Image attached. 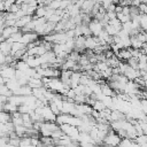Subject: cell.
I'll return each instance as SVG.
<instances>
[{
    "instance_id": "cell-1",
    "label": "cell",
    "mask_w": 147,
    "mask_h": 147,
    "mask_svg": "<svg viewBox=\"0 0 147 147\" xmlns=\"http://www.w3.org/2000/svg\"><path fill=\"white\" fill-rule=\"evenodd\" d=\"M60 127L62 129V131L69 136L71 139H75V140H78L79 138V134H80V131L78 129V126H75V125H71V124H67V123H63L60 125Z\"/></svg>"
},
{
    "instance_id": "cell-2",
    "label": "cell",
    "mask_w": 147,
    "mask_h": 147,
    "mask_svg": "<svg viewBox=\"0 0 147 147\" xmlns=\"http://www.w3.org/2000/svg\"><path fill=\"white\" fill-rule=\"evenodd\" d=\"M90 29H91V32L93 36H99L101 33V31L105 29V26L102 25V23L95 18H93L91 22H90Z\"/></svg>"
},
{
    "instance_id": "cell-3",
    "label": "cell",
    "mask_w": 147,
    "mask_h": 147,
    "mask_svg": "<svg viewBox=\"0 0 147 147\" xmlns=\"http://www.w3.org/2000/svg\"><path fill=\"white\" fill-rule=\"evenodd\" d=\"M38 33L36 31H31V32H24L23 36H22V39H21V42L28 45L30 42H34L38 40Z\"/></svg>"
},
{
    "instance_id": "cell-4",
    "label": "cell",
    "mask_w": 147,
    "mask_h": 147,
    "mask_svg": "<svg viewBox=\"0 0 147 147\" xmlns=\"http://www.w3.org/2000/svg\"><path fill=\"white\" fill-rule=\"evenodd\" d=\"M21 29H18L16 25H13V26H6L2 31H1V41H5L6 39H8L13 33L20 31Z\"/></svg>"
},
{
    "instance_id": "cell-5",
    "label": "cell",
    "mask_w": 147,
    "mask_h": 147,
    "mask_svg": "<svg viewBox=\"0 0 147 147\" xmlns=\"http://www.w3.org/2000/svg\"><path fill=\"white\" fill-rule=\"evenodd\" d=\"M117 56L121 61H124V62H127L129 59L132 57V52H131V47L130 48H123L121 49L118 53H117Z\"/></svg>"
},
{
    "instance_id": "cell-6",
    "label": "cell",
    "mask_w": 147,
    "mask_h": 147,
    "mask_svg": "<svg viewBox=\"0 0 147 147\" xmlns=\"http://www.w3.org/2000/svg\"><path fill=\"white\" fill-rule=\"evenodd\" d=\"M32 21V16L31 15H24L23 17H20L17 21H16V26L17 28H20V29H22L23 26H25L29 22H31Z\"/></svg>"
},
{
    "instance_id": "cell-7",
    "label": "cell",
    "mask_w": 147,
    "mask_h": 147,
    "mask_svg": "<svg viewBox=\"0 0 147 147\" xmlns=\"http://www.w3.org/2000/svg\"><path fill=\"white\" fill-rule=\"evenodd\" d=\"M28 85H29L30 87H32V88H37V87H41V86H44V83H42V80L39 79V78L30 77Z\"/></svg>"
},
{
    "instance_id": "cell-8",
    "label": "cell",
    "mask_w": 147,
    "mask_h": 147,
    "mask_svg": "<svg viewBox=\"0 0 147 147\" xmlns=\"http://www.w3.org/2000/svg\"><path fill=\"white\" fill-rule=\"evenodd\" d=\"M11 42H9V41H7V40H5V41H1V53H5V54H10L11 53Z\"/></svg>"
},
{
    "instance_id": "cell-9",
    "label": "cell",
    "mask_w": 147,
    "mask_h": 147,
    "mask_svg": "<svg viewBox=\"0 0 147 147\" xmlns=\"http://www.w3.org/2000/svg\"><path fill=\"white\" fill-rule=\"evenodd\" d=\"M130 37H131V47H133V48H142L145 42L139 40L137 36H130Z\"/></svg>"
},
{
    "instance_id": "cell-10",
    "label": "cell",
    "mask_w": 147,
    "mask_h": 147,
    "mask_svg": "<svg viewBox=\"0 0 147 147\" xmlns=\"http://www.w3.org/2000/svg\"><path fill=\"white\" fill-rule=\"evenodd\" d=\"M0 119H1V123H8V122H11L13 117H11V114L10 113H8L6 110H1Z\"/></svg>"
},
{
    "instance_id": "cell-11",
    "label": "cell",
    "mask_w": 147,
    "mask_h": 147,
    "mask_svg": "<svg viewBox=\"0 0 147 147\" xmlns=\"http://www.w3.org/2000/svg\"><path fill=\"white\" fill-rule=\"evenodd\" d=\"M0 94L7 95V96L9 98V96H11V95L14 94V92H13L6 84H3V85H1V87H0Z\"/></svg>"
},
{
    "instance_id": "cell-12",
    "label": "cell",
    "mask_w": 147,
    "mask_h": 147,
    "mask_svg": "<svg viewBox=\"0 0 147 147\" xmlns=\"http://www.w3.org/2000/svg\"><path fill=\"white\" fill-rule=\"evenodd\" d=\"M20 146H21V147H25V146H32V142H31V137H29V136H24V137H22V138H21Z\"/></svg>"
},
{
    "instance_id": "cell-13",
    "label": "cell",
    "mask_w": 147,
    "mask_h": 147,
    "mask_svg": "<svg viewBox=\"0 0 147 147\" xmlns=\"http://www.w3.org/2000/svg\"><path fill=\"white\" fill-rule=\"evenodd\" d=\"M48 106L51 107L52 111H53V113H54L55 115H57V116H59L60 114H62L61 109H60V108H59V107H57V106L55 105V102H54V101H49V102H48Z\"/></svg>"
},
{
    "instance_id": "cell-14",
    "label": "cell",
    "mask_w": 147,
    "mask_h": 147,
    "mask_svg": "<svg viewBox=\"0 0 147 147\" xmlns=\"http://www.w3.org/2000/svg\"><path fill=\"white\" fill-rule=\"evenodd\" d=\"M117 18H118L122 23H125V22L132 20L131 15H125V14H123V13H118V14H117Z\"/></svg>"
},
{
    "instance_id": "cell-15",
    "label": "cell",
    "mask_w": 147,
    "mask_h": 147,
    "mask_svg": "<svg viewBox=\"0 0 147 147\" xmlns=\"http://www.w3.org/2000/svg\"><path fill=\"white\" fill-rule=\"evenodd\" d=\"M122 26H123V29H124V30H126V31L130 33V31L133 29L132 20H130V21H127V22H125V23H122Z\"/></svg>"
}]
</instances>
